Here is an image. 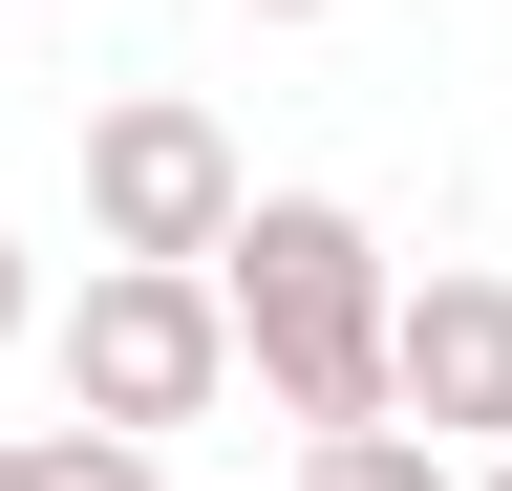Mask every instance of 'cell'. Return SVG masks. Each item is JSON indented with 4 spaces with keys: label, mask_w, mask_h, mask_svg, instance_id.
Segmentation results:
<instances>
[{
    "label": "cell",
    "mask_w": 512,
    "mask_h": 491,
    "mask_svg": "<svg viewBox=\"0 0 512 491\" xmlns=\"http://www.w3.org/2000/svg\"><path fill=\"white\" fill-rule=\"evenodd\" d=\"M214 299H235V363L278 385V427H384V299H406V257L342 193H235Z\"/></svg>",
    "instance_id": "cell-1"
},
{
    "label": "cell",
    "mask_w": 512,
    "mask_h": 491,
    "mask_svg": "<svg viewBox=\"0 0 512 491\" xmlns=\"http://www.w3.org/2000/svg\"><path fill=\"white\" fill-rule=\"evenodd\" d=\"M43 363H64L86 427L171 449V427H214V385H235V299H214V257H86V299L43 321Z\"/></svg>",
    "instance_id": "cell-2"
},
{
    "label": "cell",
    "mask_w": 512,
    "mask_h": 491,
    "mask_svg": "<svg viewBox=\"0 0 512 491\" xmlns=\"http://www.w3.org/2000/svg\"><path fill=\"white\" fill-rule=\"evenodd\" d=\"M235 129L192 86H128V107H86V257H214L235 235Z\"/></svg>",
    "instance_id": "cell-3"
},
{
    "label": "cell",
    "mask_w": 512,
    "mask_h": 491,
    "mask_svg": "<svg viewBox=\"0 0 512 491\" xmlns=\"http://www.w3.org/2000/svg\"><path fill=\"white\" fill-rule=\"evenodd\" d=\"M384 406H406V427H448V449H512V278H470V257H448V278H406V299H384Z\"/></svg>",
    "instance_id": "cell-4"
},
{
    "label": "cell",
    "mask_w": 512,
    "mask_h": 491,
    "mask_svg": "<svg viewBox=\"0 0 512 491\" xmlns=\"http://www.w3.org/2000/svg\"><path fill=\"white\" fill-rule=\"evenodd\" d=\"M299 491H470V449H448V427H299Z\"/></svg>",
    "instance_id": "cell-5"
},
{
    "label": "cell",
    "mask_w": 512,
    "mask_h": 491,
    "mask_svg": "<svg viewBox=\"0 0 512 491\" xmlns=\"http://www.w3.org/2000/svg\"><path fill=\"white\" fill-rule=\"evenodd\" d=\"M0 491H171V470L128 449V427H86V406H64V427H0Z\"/></svg>",
    "instance_id": "cell-6"
},
{
    "label": "cell",
    "mask_w": 512,
    "mask_h": 491,
    "mask_svg": "<svg viewBox=\"0 0 512 491\" xmlns=\"http://www.w3.org/2000/svg\"><path fill=\"white\" fill-rule=\"evenodd\" d=\"M22 321H43V278H22V235H0V342H22Z\"/></svg>",
    "instance_id": "cell-7"
},
{
    "label": "cell",
    "mask_w": 512,
    "mask_h": 491,
    "mask_svg": "<svg viewBox=\"0 0 512 491\" xmlns=\"http://www.w3.org/2000/svg\"><path fill=\"white\" fill-rule=\"evenodd\" d=\"M235 22H342V0H235Z\"/></svg>",
    "instance_id": "cell-8"
},
{
    "label": "cell",
    "mask_w": 512,
    "mask_h": 491,
    "mask_svg": "<svg viewBox=\"0 0 512 491\" xmlns=\"http://www.w3.org/2000/svg\"><path fill=\"white\" fill-rule=\"evenodd\" d=\"M470 491H512V449H491V470H470Z\"/></svg>",
    "instance_id": "cell-9"
}]
</instances>
